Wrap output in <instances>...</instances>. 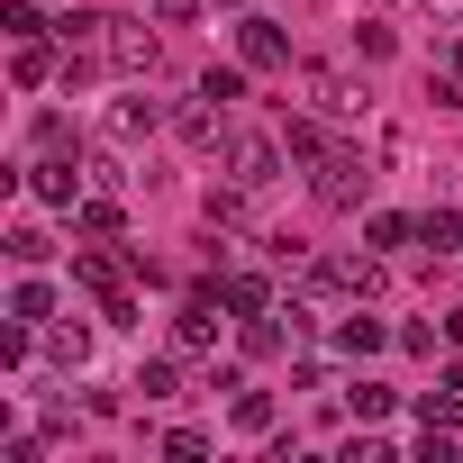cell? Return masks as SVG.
I'll list each match as a JSON object with an SVG mask.
<instances>
[{"label":"cell","mask_w":463,"mask_h":463,"mask_svg":"<svg viewBox=\"0 0 463 463\" xmlns=\"http://www.w3.org/2000/svg\"><path fill=\"white\" fill-rule=\"evenodd\" d=\"M309 300H373L382 291V264L373 255H327V264H300Z\"/></svg>","instance_id":"obj_1"},{"label":"cell","mask_w":463,"mask_h":463,"mask_svg":"<svg viewBox=\"0 0 463 463\" xmlns=\"http://www.w3.org/2000/svg\"><path fill=\"white\" fill-rule=\"evenodd\" d=\"M364 182H373V173H364V155H354V146H327V155H318V173H309V191H318L327 209H354V200H364Z\"/></svg>","instance_id":"obj_2"},{"label":"cell","mask_w":463,"mask_h":463,"mask_svg":"<svg viewBox=\"0 0 463 463\" xmlns=\"http://www.w3.org/2000/svg\"><path fill=\"white\" fill-rule=\"evenodd\" d=\"M227 182L273 191V182H282V146H273V137H227Z\"/></svg>","instance_id":"obj_3"},{"label":"cell","mask_w":463,"mask_h":463,"mask_svg":"<svg viewBox=\"0 0 463 463\" xmlns=\"http://www.w3.org/2000/svg\"><path fill=\"white\" fill-rule=\"evenodd\" d=\"M109 64H118V73H155V64H164V37L137 28V19H109Z\"/></svg>","instance_id":"obj_4"},{"label":"cell","mask_w":463,"mask_h":463,"mask_svg":"<svg viewBox=\"0 0 463 463\" xmlns=\"http://www.w3.org/2000/svg\"><path fill=\"white\" fill-rule=\"evenodd\" d=\"M28 191H37L46 209H82V173H73V155H37V164H28Z\"/></svg>","instance_id":"obj_5"},{"label":"cell","mask_w":463,"mask_h":463,"mask_svg":"<svg viewBox=\"0 0 463 463\" xmlns=\"http://www.w3.org/2000/svg\"><path fill=\"white\" fill-rule=\"evenodd\" d=\"M237 55H246L255 73H282V64H291V46H282L273 19H237Z\"/></svg>","instance_id":"obj_6"},{"label":"cell","mask_w":463,"mask_h":463,"mask_svg":"<svg viewBox=\"0 0 463 463\" xmlns=\"http://www.w3.org/2000/svg\"><path fill=\"white\" fill-rule=\"evenodd\" d=\"M55 73H64V55H55L46 37H19V55H10V82H19V91H46Z\"/></svg>","instance_id":"obj_7"},{"label":"cell","mask_w":463,"mask_h":463,"mask_svg":"<svg viewBox=\"0 0 463 463\" xmlns=\"http://www.w3.org/2000/svg\"><path fill=\"white\" fill-rule=\"evenodd\" d=\"M173 128H182V146H200V155H218V146H227V109H218V100H200V91H191V109H182Z\"/></svg>","instance_id":"obj_8"},{"label":"cell","mask_w":463,"mask_h":463,"mask_svg":"<svg viewBox=\"0 0 463 463\" xmlns=\"http://www.w3.org/2000/svg\"><path fill=\"white\" fill-rule=\"evenodd\" d=\"M209 336H218V300H209V291H191V300H182V318H173V345H182V354H209Z\"/></svg>","instance_id":"obj_9"},{"label":"cell","mask_w":463,"mask_h":463,"mask_svg":"<svg viewBox=\"0 0 463 463\" xmlns=\"http://www.w3.org/2000/svg\"><path fill=\"white\" fill-rule=\"evenodd\" d=\"M382 345H391V327H382V318L354 300V309L336 318V354H382Z\"/></svg>","instance_id":"obj_10"},{"label":"cell","mask_w":463,"mask_h":463,"mask_svg":"<svg viewBox=\"0 0 463 463\" xmlns=\"http://www.w3.org/2000/svg\"><path fill=\"white\" fill-rule=\"evenodd\" d=\"M46 354H55L64 373H82V364H91V327H73V318H46Z\"/></svg>","instance_id":"obj_11"},{"label":"cell","mask_w":463,"mask_h":463,"mask_svg":"<svg viewBox=\"0 0 463 463\" xmlns=\"http://www.w3.org/2000/svg\"><path fill=\"white\" fill-rule=\"evenodd\" d=\"M200 209H209V227H246V218H255V191H246V182H218Z\"/></svg>","instance_id":"obj_12"},{"label":"cell","mask_w":463,"mask_h":463,"mask_svg":"<svg viewBox=\"0 0 463 463\" xmlns=\"http://www.w3.org/2000/svg\"><path fill=\"white\" fill-rule=\"evenodd\" d=\"M309 100H318V118H354V109H364V91L336 82V73H309Z\"/></svg>","instance_id":"obj_13"},{"label":"cell","mask_w":463,"mask_h":463,"mask_svg":"<svg viewBox=\"0 0 463 463\" xmlns=\"http://www.w3.org/2000/svg\"><path fill=\"white\" fill-rule=\"evenodd\" d=\"M155 128H164L155 100H118V109H109V137H118V146H137V137H155Z\"/></svg>","instance_id":"obj_14"},{"label":"cell","mask_w":463,"mask_h":463,"mask_svg":"<svg viewBox=\"0 0 463 463\" xmlns=\"http://www.w3.org/2000/svg\"><path fill=\"white\" fill-rule=\"evenodd\" d=\"M10 318H19V327H46V318H55V291L37 282V264H28V282L10 291Z\"/></svg>","instance_id":"obj_15"},{"label":"cell","mask_w":463,"mask_h":463,"mask_svg":"<svg viewBox=\"0 0 463 463\" xmlns=\"http://www.w3.org/2000/svg\"><path fill=\"white\" fill-rule=\"evenodd\" d=\"M146 409H164V400H182V364H137V382H128Z\"/></svg>","instance_id":"obj_16"},{"label":"cell","mask_w":463,"mask_h":463,"mask_svg":"<svg viewBox=\"0 0 463 463\" xmlns=\"http://www.w3.org/2000/svg\"><path fill=\"white\" fill-rule=\"evenodd\" d=\"M418 246H436V255H463V209H427V218H418Z\"/></svg>","instance_id":"obj_17"},{"label":"cell","mask_w":463,"mask_h":463,"mask_svg":"<svg viewBox=\"0 0 463 463\" xmlns=\"http://www.w3.org/2000/svg\"><path fill=\"white\" fill-rule=\"evenodd\" d=\"M73 227H82V237H91V246H109V237H118V227H128V218H118V200L100 191V200H82V209H73Z\"/></svg>","instance_id":"obj_18"},{"label":"cell","mask_w":463,"mask_h":463,"mask_svg":"<svg viewBox=\"0 0 463 463\" xmlns=\"http://www.w3.org/2000/svg\"><path fill=\"white\" fill-rule=\"evenodd\" d=\"M218 300L237 309V318H255V309H273V291H264V273H227V282H218Z\"/></svg>","instance_id":"obj_19"},{"label":"cell","mask_w":463,"mask_h":463,"mask_svg":"<svg viewBox=\"0 0 463 463\" xmlns=\"http://www.w3.org/2000/svg\"><path fill=\"white\" fill-rule=\"evenodd\" d=\"M282 345H291V336H282V327H273L264 309H255V318L237 327V354H246V364H264V354H282Z\"/></svg>","instance_id":"obj_20"},{"label":"cell","mask_w":463,"mask_h":463,"mask_svg":"<svg viewBox=\"0 0 463 463\" xmlns=\"http://www.w3.org/2000/svg\"><path fill=\"white\" fill-rule=\"evenodd\" d=\"M227 418H237V436H273V400H264V391H237Z\"/></svg>","instance_id":"obj_21"},{"label":"cell","mask_w":463,"mask_h":463,"mask_svg":"<svg viewBox=\"0 0 463 463\" xmlns=\"http://www.w3.org/2000/svg\"><path fill=\"white\" fill-rule=\"evenodd\" d=\"M418 237V218H400V209H373L364 218V246H409Z\"/></svg>","instance_id":"obj_22"},{"label":"cell","mask_w":463,"mask_h":463,"mask_svg":"<svg viewBox=\"0 0 463 463\" xmlns=\"http://www.w3.org/2000/svg\"><path fill=\"white\" fill-rule=\"evenodd\" d=\"M345 409L373 427V418H391V409H400V391H382V382H354V391H345Z\"/></svg>","instance_id":"obj_23"},{"label":"cell","mask_w":463,"mask_h":463,"mask_svg":"<svg viewBox=\"0 0 463 463\" xmlns=\"http://www.w3.org/2000/svg\"><path fill=\"white\" fill-rule=\"evenodd\" d=\"M200 100H218V109H237V100H246V73H227V64H209V73H200Z\"/></svg>","instance_id":"obj_24"},{"label":"cell","mask_w":463,"mask_h":463,"mask_svg":"<svg viewBox=\"0 0 463 463\" xmlns=\"http://www.w3.org/2000/svg\"><path fill=\"white\" fill-rule=\"evenodd\" d=\"M282 146H291L300 164H318V155H327V128H318V118H291V128H282Z\"/></svg>","instance_id":"obj_25"},{"label":"cell","mask_w":463,"mask_h":463,"mask_svg":"<svg viewBox=\"0 0 463 463\" xmlns=\"http://www.w3.org/2000/svg\"><path fill=\"white\" fill-rule=\"evenodd\" d=\"M73 282H82V291H118V282H128V273H118V264H109V255H73Z\"/></svg>","instance_id":"obj_26"},{"label":"cell","mask_w":463,"mask_h":463,"mask_svg":"<svg viewBox=\"0 0 463 463\" xmlns=\"http://www.w3.org/2000/svg\"><path fill=\"white\" fill-rule=\"evenodd\" d=\"M418 418H427V427H454V418H463V391H454V382H445V391H427V400H418Z\"/></svg>","instance_id":"obj_27"},{"label":"cell","mask_w":463,"mask_h":463,"mask_svg":"<svg viewBox=\"0 0 463 463\" xmlns=\"http://www.w3.org/2000/svg\"><path fill=\"white\" fill-rule=\"evenodd\" d=\"M55 246H46V227H10V264H46Z\"/></svg>","instance_id":"obj_28"},{"label":"cell","mask_w":463,"mask_h":463,"mask_svg":"<svg viewBox=\"0 0 463 463\" xmlns=\"http://www.w3.org/2000/svg\"><path fill=\"white\" fill-rule=\"evenodd\" d=\"M0 28H10V37H46V19H37V0H10V10H0Z\"/></svg>","instance_id":"obj_29"},{"label":"cell","mask_w":463,"mask_h":463,"mask_svg":"<svg viewBox=\"0 0 463 463\" xmlns=\"http://www.w3.org/2000/svg\"><path fill=\"white\" fill-rule=\"evenodd\" d=\"M354 46H364V64H382V55H391V46H400V37H391V28H382V19H364V28H354Z\"/></svg>","instance_id":"obj_30"},{"label":"cell","mask_w":463,"mask_h":463,"mask_svg":"<svg viewBox=\"0 0 463 463\" xmlns=\"http://www.w3.org/2000/svg\"><path fill=\"white\" fill-rule=\"evenodd\" d=\"M164 454H173V463H191V454H209V436H200V427H173V436H164Z\"/></svg>","instance_id":"obj_31"},{"label":"cell","mask_w":463,"mask_h":463,"mask_svg":"<svg viewBox=\"0 0 463 463\" xmlns=\"http://www.w3.org/2000/svg\"><path fill=\"white\" fill-rule=\"evenodd\" d=\"M409 10H427V19H445V28H454V19H463V0H409Z\"/></svg>","instance_id":"obj_32"},{"label":"cell","mask_w":463,"mask_h":463,"mask_svg":"<svg viewBox=\"0 0 463 463\" xmlns=\"http://www.w3.org/2000/svg\"><path fill=\"white\" fill-rule=\"evenodd\" d=\"M445 64H454V82H463V37H454V55H445Z\"/></svg>","instance_id":"obj_33"},{"label":"cell","mask_w":463,"mask_h":463,"mask_svg":"<svg viewBox=\"0 0 463 463\" xmlns=\"http://www.w3.org/2000/svg\"><path fill=\"white\" fill-rule=\"evenodd\" d=\"M218 10H246V0H218Z\"/></svg>","instance_id":"obj_34"}]
</instances>
